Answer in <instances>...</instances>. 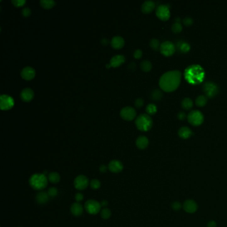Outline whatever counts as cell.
Masks as SVG:
<instances>
[{
    "label": "cell",
    "instance_id": "c3c4849f",
    "mask_svg": "<svg viewBox=\"0 0 227 227\" xmlns=\"http://www.w3.org/2000/svg\"><path fill=\"white\" fill-rule=\"evenodd\" d=\"M108 43H109L108 39H105V38L103 39H102V40H101V43L103 44V45H107V44H108Z\"/></svg>",
    "mask_w": 227,
    "mask_h": 227
},
{
    "label": "cell",
    "instance_id": "bcb514c9",
    "mask_svg": "<svg viewBox=\"0 0 227 227\" xmlns=\"http://www.w3.org/2000/svg\"><path fill=\"white\" fill-rule=\"evenodd\" d=\"M107 169H108V167H107V166L103 165H103L100 166V167H99V171H100V172H101V173H105L107 171Z\"/></svg>",
    "mask_w": 227,
    "mask_h": 227
},
{
    "label": "cell",
    "instance_id": "603a6c76",
    "mask_svg": "<svg viewBox=\"0 0 227 227\" xmlns=\"http://www.w3.org/2000/svg\"><path fill=\"white\" fill-rule=\"evenodd\" d=\"M36 201L39 204L43 205V204H45L49 201L50 197L49 196L47 192L41 191V192H39V193L36 195Z\"/></svg>",
    "mask_w": 227,
    "mask_h": 227
},
{
    "label": "cell",
    "instance_id": "2e32d148",
    "mask_svg": "<svg viewBox=\"0 0 227 227\" xmlns=\"http://www.w3.org/2000/svg\"><path fill=\"white\" fill-rule=\"evenodd\" d=\"M34 96L33 91L30 88H25L21 91L20 93L21 99L24 102L30 101Z\"/></svg>",
    "mask_w": 227,
    "mask_h": 227
},
{
    "label": "cell",
    "instance_id": "7402d4cb",
    "mask_svg": "<svg viewBox=\"0 0 227 227\" xmlns=\"http://www.w3.org/2000/svg\"><path fill=\"white\" fill-rule=\"evenodd\" d=\"M179 136L183 139H187L190 138L191 136L193 135L192 130L188 127H181L178 132Z\"/></svg>",
    "mask_w": 227,
    "mask_h": 227
},
{
    "label": "cell",
    "instance_id": "60d3db41",
    "mask_svg": "<svg viewBox=\"0 0 227 227\" xmlns=\"http://www.w3.org/2000/svg\"><path fill=\"white\" fill-rule=\"evenodd\" d=\"M21 14L24 17H29L31 14V10L29 8H24L21 11Z\"/></svg>",
    "mask_w": 227,
    "mask_h": 227
},
{
    "label": "cell",
    "instance_id": "4316f807",
    "mask_svg": "<svg viewBox=\"0 0 227 227\" xmlns=\"http://www.w3.org/2000/svg\"><path fill=\"white\" fill-rule=\"evenodd\" d=\"M181 105L185 110L188 111L190 110L193 106V102H192V99L189 98H185L182 101Z\"/></svg>",
    "mask_w": 227,
    "mask_h": 227
},
{
    "label": "cell",
    "instance_id": "8fae6325",
    "mask_svg": "<svg viewBox=\"0 0 227 227\" xmlns=\"http://www.w3.org/2000/svg\"><path fill=\"white\" fill-rule=\"evenodd\" d=\"M121 117L127 121H132L137 115L135 109L132 107H125L120 111Z\"/></svg>",
    "mask_w": 227,
    "mask_h": 227
},
{
    "label": "cell",
    "instance_id": "74e56055",
    "mask_svg": "<svg viewBox=\"0 0 227 227\" xmlns=\"http://www.w3.org/2000/svg\"><path fill=\"white\" fill-rule=\"evenodd\" d=\"M11 3H12L15 7H21L25 4L26 1L25 0H12Z\"/></svg>",
    "mask_w": 227,
    "mask_h": 227
},
{
    "label": "cell",
    "instance_id": "9a60e30c",
    "mask_svg": "<svg viewBox=\"0 0 227 227\" xmlns=\"http://www.w3.org/2000/svg\"><path fill=\"white\" fill-rule=\"evenodd\" d=\"M109 171L113 173H119L123 171V164L119 160H112L108 165Z\"/></svg>",
    "mask_w": 227,
    "mask_h": 227
},
{
    "label": "cell",
    "instance_id": "9c48e42d",
    "mask_svg": "<svg viewBox=\"0 0 227 227\" xmlns=\"http://www.w3.org/2000/svg\"><path fill=\"white\" fill-rule=\"evenodd\" d=\"M156 15L162 21H167L170 18L171 13H170L169 8L167 5H158L156 9Z\"/></svg>",
    "mask_w": 227,
    "mask_h": 227
},
{
    "label": "cell",
    "instance_id": "b9f144b4",
    "mask_svg": "<svg viewBox=\"0 0 227 227\" xmlns=\"http://www.w3.org/2000/svg\"><path fill=\"white\" fill-rule=\"evenodd\" d=\"M142 55H143V52H142V51H141V49L135 50L134 53H133L134 58H135V59H140V58H141V57H142Z\"/></svg>",
    "mask_w": 227,
    "mask_h": 227
},
{
    "label": "cell",
    "instance_id": "8d00e7d4",
    "mask_svg": "<svg viewBox=\"0 0 227 227\" xmlns=\"http://www.w3.org/2000/svg\"><path fill=\"white\" fill-rule=\"evenodd\" d=\"M47 193L50 197H55L58 194V191L55 187H51L49 189Z\"/></svg>",
    "mask_w": 227,
    "mask_h": 227
},
{
    "label": "cell",
    "instance_id": "7a4b0ae2",
    "mask_svg": "<svg viewBox=\"0 0 227 227\" xmlns=\"http://www.w3.org/2000/svg\"><path fill=\"white\" fill-rule=\"evenodd\" d=\"M185 78L192 84L201 83L205 77V72L198 65H192L185 70Z\"/></svg>",
    "mask_w": 227,
    "mask_h": 227
},
{
    "label": "cell",
    "instance_id": "7dc6e473",
    "mask_svg": "<svg viewBox=\"0 0 227 227\" xmlns=\"http://www.w3.org/2000/svg\"><path fill=\"white\" fill-rule=\"evenodd\" d=\"M100 203H101V207H105V208H106V207H107V205H108V201H107L106 200L102 201L101 202H100Z\"/></svg>",
    "mask_w": 227,
    "mask_h": 227
},
{
    "label": "cell",
    "instance_id": "7c38bea8",
    "mask_svg": "<svg viewBox=\"0 0 227 227\" xmlns=\"http://www.w3.org/2000/svg\"><path fill=\"white\" fill-rule=\"evenodd\" d=\"M204 91L205 94L209 97H213L215 95H217L219 91V88L217 85L211 82H207L204 85Z\"/></svg>",
    "mask_w": 227,
    "mask_h": 227
},
{
    "label": "cell",
    "instance_id": "e575fe53",
    "mask_svg": "<svg viewBox=\"0 0 227 227\" xmlns=\"http://www.w3.org/2000/svg\"><path fill=\"white\" fill-rule=\"evenodd\" d=\"M172 31L173 33H179L180 32H181L183 30V27L182 25H181L180 23H177L175 22L174 24L172 25Z\"/></svg>",
    "mask_w": 227,
    "mask_h": 227
},
{
    "label": "cell",
    "instance_id": "3957f363",
    "mask_svg": "<svg viewBox=\"0 0 227 227\" xmlns=\"http://www.w3.org/2000/svg\"><path fill=\"white\" fill-rule=\"evenodd\" d=\"M29 183L31 188L37 191L45 189L48 184V178L45 174L36 173L31 176Z\"/></svg>",
    "mask_w": 227,
    "mask_h": 227
},
{
    "label": "cell",
    "instance_id": "ac0fdd59",
    "mask_svg": "<svg viewBox=\"0 0 227 227\" xmlns=\"http://www.w3.org/2000/svg\"><path fill=\"white\" fill-rule=\"evenodd\" d=\"M111 46L116 49H119L122 48L124 46L125 44V40L124 39L119 36H117L113 37L111 41Z\"/></svg>",
    "mask_w": 227,
    "mask_h": 227
},
{
    "label": "cell",
    "instance_id": "ab89813d",
    "mask_svg": "<svg viewBox=\"0 0 227 227\" xmlns=\"http://www.w3.org/2000/svg\"><path fill=\"white\" fill-rule=\"evenodd\" d=\"M183 24L187 27L191 26L193 24V20H192V18H189V17H186V18L183 19Z\"/></svg>",
    "mask_w": 227,
    "mask_h": 227
},
{
    "label": "cell",
    "instance_id": "ffe728a7",
    "mask_svg": "<svg viewBox=\"0 0 227 227\" xmlns=\"http://www.w3.org/2000/svg\"><path fill=\"white\" fill-rule=\"evenodd\" d=\"M149 141L148 138L145 136H140L136 140V145L139 149H145L148 147Z\"/></svg>",
    "mask_w": 227,
    "mask_h": 227
},
{
    "label": "cell",
    "instance_id": "ee69618b",
    "mask_svg": "<svg viewBox=\"0 0 227 227\" xmlns=\"http://www.w3.org/2000/svg\"><path fill=\"white\" fill-rule=\"evenodd\" d=\"M177 117H178V119H179V120H185V119L186 117V114H185V113L184 112L180 111V112H179V113H178Z\"/></svg>",
    "mask_w": 227,
    "mask_h": 227
},
{
    "label": "cell",
    "instance_id": "f6af8a7d",
    "mask_svg": "<svg viewBox=\"0 0 227 227\" xmlns=\"http://www.w3.org/2000/svg\"><path fill=\"white\" fill-rule=\"evenodd\" d=\"M217 223L215 222L214 220H211L209 221L207 224L208 227H217Z\"/></svg>",
    "mask_w": 227,
    "mask_h": 227
},
{
    "label": "cell",
    "instance_id": "ba28073f",
    "mask_svg": "<svg viewBox=\"0 0 227 227\" xmlns=\"http://www.w3.org/2000/svg\"><path fill=\"white\" fill-rule=\"evenodd\" d=\"M14 105V100L8 95L3 94L0 96V108L2 110H8Z\"/></svg>",
    "mask_w": 227,
    "mask_h": 227
},
{
    "label": "cell",
    "instance_id": "6da1fadb",
    "mask_svg": "<svg viewBox=\"0 0 227 227\" xmlns=\"http://www.w3.org/2000/svg\"><path fill=\"white\" fill-rule=\"evenodd\" d=\"M182 74L179 71H168L161 77L159 86L165 92H172L177 89L181 81Z\"/></svg>",
    "mask_w": 227,
    "mask_h": 227
},
{
    "label": "cell",
    "instance_id": "d6a6232c",
    "mask_svg": "<svg viewBox=\"0 0 227 227\" xmlns=\"http://www.w3.org/2000/svg\"><path fill=\"white\" fill-rule=\"evenodd\" d=\"M149 45L155 51H157L158 49H160L161 45L159 44V42H158V40L157 39H152L150 41Z\"/></svg>",
    "mask_w": 227,
    "mask_h": 227
},
{
    "label": "cell",
    "instance_id": "8992f818",
    "mask_svg": "<svg viewBox=\"0 0 227 227\" xmlns=\"http://www.w3.org/2000/svg\"><path fill=\"white\" fill-rule=\"evenodd\" d=\"M101 203L94 199H89L85 204V209L90 214H96L101 211Z\"/></svg>",
    "mask_w": 227,
    "mask_h": 227
},
{
    "label": "cell",
    "instance_id": "277c9868",
    "mask_svg": "<svg viewBox=\"0 0 227 227\" xmlns=\"http://www.w3.org/2000/svg\"><path fill=\"white\" fill-rule=\"evenodd\" d=\"M135 125L141 131H148L152 126V120L148 114H141L135 120Z\"/></svg>",
    "mask_w": 227,
    "mask_h": 227
},
{
    "label": "cell",
    "instance_id": "f1b7e54d",
    "mask_svg": "<svg viewBox=\"0 0 227 227\" xmlns=\"http://www.w3.org/2000/svg\"><path fill=\"white\" fill-rule=\"evenodd\" d=\"M141 68L145 72L150 71L152 69V64L149 61L144 60L141 63Z\"/></svg>",
    "mask_w": 227,
    "mask_h": 227
},
{
    "label": "cell",
    "instance_id": "f35d334b",
    "mask_svg": "<svg viewBox=\"0 0 227 227\" xmlns=\"http://www.w3.org/2000/svg\"><path fill=\"white\" fill-rule=\"evenodd\" d=\"M143 105H144V100L142 98H137L135 100V105L136 107H137V108H141V107L143 106Z\"/></svg>",
    "mask_w": 227,
    "mask_h": 227
},
{
    "label": "cell",
    "instance_id": "7bdbcfd3",
    "mask_svg": "<svg viewBox=\"0 0 227 227\" xmlns=\"http://www.w3.org/2000/svg\"><path fill=\"white\" fill-rule=\"evenodd\" d=\"M83 198H84L83 195L82 193H81V192H78V193H77L75 196V198L77 202L82 201L83 200Z\"/></svg>",
    "mask_w": 227,
    "mask_h": 227
},
{
    "label": "cell",
    "instance_id": "f546056e",
    "mask_svg": "<svg viewBox=\"0 0 227 227\" xmlns=\"http://www.w3.org/2000/svg\"><path fill=\"white\" fill-rule=\"evenodd\" d=\"M157 111V107L155 104L150 103L146 107V112L147 114L149 115H155Z\"/></svg>",
    "mask_w": 227,
    "mask_h": 227
},
{
    "label": "cell",
    "instance_id": "d4e9b609",
    "mask_svg": "<svg viewBox=\"0 0 227 227\" xmlns=\"http://www.w3.org/2000/svg\"><path fill=\"white\" fill-rule=\"evenodd\" d=\"M177 47L182 53H187L191 49L190 45L185 42H179L177 43Z\"/></svg>",
    "mask_w": 227,
    "mask_h": 227
},
{
    "label": "cell",
    "instance_id": "1f68e13d",
    "mask_svg": "<svg viewBox=\"0 0 227 227\" xmlns=\"http://www.w3.org/2000/svg\"><path fill=\"white\" fill-rule=\"evenodd\" d=\"M111 216V212L110 209L107 208H104L101 211V217L103 219H108Z\"/></svg>",
    "mask_w": 227,
    "mask_h": 227
},
{
    "label": "cell",
    "instance_id": "836d02e7",
    "mask_svg": "<svg viewBox=\"0 0 227 227\" xmlns=\"http://www.w3.org/2000/svg\"><path fill=\"white\" fill-rule=\"evenodd\" d=\"M91 187L94 190H97L98 189L100 188L101 186V182L98 180V179H92L91 180V182L89 183Z\"/></svg>",
    "mask_w": 227,
    "mask_h": 227
},
{
    "label": "cell",
    "instance_id": "44dd1931",
    "mask_svg": "<svg viewBox=\"0 0 227 227\" xmlns=\"http://www.w3.org/2000/svg\"><path fill=\"white\" fill-rule=\"evenodd\" d=\"M155 8V3L152 1H145L141 6V10L144 14H149Z\"/></svg>",
    "mask_w": 227,
    "mask_h": 227
},
{
    "label": "cell",
    "instance_id": "5bb4252c",
    "mask_svg": "<svg viewBox=\"0 0 227 227\" xmlns=\"http://www.w3.org/2000/svg\"><path fill=\"white\" fill-rule=\"evenodd\" d=\"M36 75V71L31 67H25L21 71V76L25 80L30 81L34 78Z\"/></svg>",
    "mask_w": 227,
    "mask_h": 227
},
{
    "label": "cell",
    "instance_id": "52a82bcc",
    "mask_svg": "<svg viewBox=\"0 0 227 227\" xmlns=\"http://www.w3.org/2000/svg\"><path fill=\"white\" fill-rule=\"evenodd\" d=\"M175 45L171 42H164L160 45V52L164 56L169 57L173 55L175 52Z\"/></svg>",
    "mask_w": 227,
    "mask_h": 227
},
{
    "label": "cell",
    "instance_id": "5b68a950",
    "mask_svg": "<svg viewBox=\"0 0 227 227\" xmlns=\"http://www.w3.org/2000/svg\"><path fill=\"white\" fill-rule=\"evenodd\" d=\"M188 121L193 126H199L204 121V115L202 113L198 110L192 111L187 116Z\"/></svg>",
    "mask_w": 227,
    "mask_h": 227
},
{
    "label": "cell",
    "instance_id": "484cf974",
    "mask_svg": "<svg viewBox=\"0 0 227 227\" xmlns=\"http://www.w3.org/2000/svg\"><path fill=\"white\" fill-rule=\"evenodd\" d=\"M208 99L205 95H200L197 97L195 100V104L197 106L199 107H202L205 106L207 103Z\"/></svg>",
    "mask_w": 227,
    "mask_h": 227
},
{
    "label": "cell",
    "instance_id": "d590c367",
    "mask_svg": "<svg viewBox=\"0 0 227 227\" xmlns=\"http://www.w3.org/2000/svg\"><path fill=\"white\" fill-rule=\"evenodd\" d=\"M183 207L182 204H181L179 201H174L171 204V208L174 211H180L181 208Z\"/></svg>",
    "mask_w": 227,
    "mask_h": 227
},
{
    "label": "cell",
    "instance_id": "e0dca14e",
    "mask_svg": "<svg viewBox=\"0 0 227 227\" xmlns=\"http://www.w3.org/2000/svg\"><path fill=\"white\" fill-rule=\"evenodd\" d=\"M125 61V58L123 55H116L115 56L112 57V58L110 60V65L111 67H117L120 66Z\"/></svg>",
    "mask_w": 227,
    "mask_h": 227
},
{
    "label": "cell",
    "instance_id": "4fadbf2b",
    "mask_svg": "<svg viewBox=\"0 0 227 227\" xmlns=\"http://www.w3.org/2000/svg\"><path fill=\"white\" fill-rule=\"evenodd\" d=\"M183 208L186 213L192 214L197 212L198 210V205L194 200L187 199L184 202Z\"/></svg>",
    "mask_w": 227,
    "mask_h": 227
},
{
    "label": "cell",
    "instance_id": "30bf717a",
    "mask_svg": "<svg viewBox=\"0 0 227 227\" xmlns=\"http://www.w3.org/2000/svg\"><path fill=\"white\" fill-rule=\"evenodd\" d=\"M89 181L86 176L81 174L79 175L74 180L75 188L79 191L86 189L89 185Z\"/></svg>",
    "mask_w": 227,
    "mask_h": 227
},
{
    "label": "cell",
    "instance_id": "cb8c5ba5",
    "mask_svg": "<svg viewBox=\"0 0 227 227\" xmlns=\"http://www.w3.org/2000/svg\"><path fill=\"white\" fill-rule=\"evenodd\" d=\"M48 180L50 181L52 183L56 184L59 183L61 179V177L58 173L57 172H52L48 174Z\"/></svg>",
    "mask_w": 227,
    "mask_h": 227
},
{
    "label": "cell",
    "instance_id": "d6986e66",
    "mask_svg": "<svg viewBox=\"0 0 227 227\" xmlns=\"http://www.w3.org/2000/svg\"><path fill=\"white\" fill-rule=\"evenodd\" d=\"M71 213L75 217H79L83 213V207L79 202H74L71 207Z\"/></svg>",
    "mask_w": 227,
    "mask_h": 227
},
{
    "label": "cell",
    "instance_id": "4dcf8cb0",
    "mask_svg": "<svg viewBox=\"0 0 227 227\" xmlns=\"http://www.w3.org/2000/svg\"><path fill=\"white\" fill-rule=\"evenodd\" d=\"M163 93L158 89L154 90L151 93V98H152V99L155 100V101L161 100L163 97Z\"/></svg>",
    "mask_w": 227,
    "mask_h": 227
},
{
    "label": "cell",
    "instance_id": "83f0119b",
    "mask_svg": "<svg viewBox=\"0 0 227 227\" xmlns=\"http://www.w3.org/2000/svg\"><path fill=\"white\" fill-rule=\"evenodd\" d=\"M40 3L43 8L50 9L55 6L56 2L53 0H41Z\"/></svg>",
    "mask_w": 227,
    "mask_h": 227
}]
</instances>
